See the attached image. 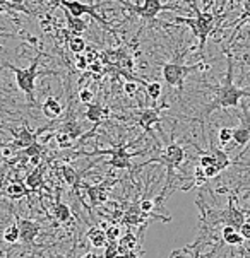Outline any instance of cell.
Listing matches in <instances>:
<instances>
[{
    "instance_id": "obj_1",
    "label": "cell",
    "mask_w": 250,
    "mask_h": 258,
    "mask_svg": "<svg viewBox=\"0 0 250 258\" xmlns=\"http://www.w3.org/2000/svg\"><path fill=\"white\" fill-rule=\"evenodd\" d=\"M226 76L223 79L221 86L214 87V98L213 101L204 108L203 113L199 116V121L204 123L206 120L209 118L211 113H214L216 110H223V108H235L240 104V99L242 98H250V91H245L242 87H236L233 82V58H231L230 51H226Z\"/></svg>"
},
{
    "instance_id": "obj_2",
    "label": "cell",
    "mask_w": 250,
    "mask_h": 258,
    "mask_svg": "<svg viewBox=\"0 0 250 258\" xmlns=\"http://www.w3.org/2000/svg\"><path fill=\"white\" fill-rule=\"evenodd\" d=\"M190 7L192 11H194L195 17L192 19V17H175V23H180V24H187L188 28L194 31V36L199 38V51L201 53H204V48H206V43H208V38L209 34L214 31V24H216V16L211 14V12L208 11H201L199 7H197L195 0H192L190 2Z\"/></svg>"
},
{
    "instance_id": "obj_3",
    "label": "cell",
    "mask_w": 250,
    "mask_h": 258,
    "mask_svg": "<svg viewBox=\"0 0 250 258\" xmlns=\"http://www.w3.org/2000/svg\"><path fill=\"white\" fill-rule=\"evenodd\" d=\"M183 53H178L175 56L173 62H165L161 65V76H163L165 82L170 87H177L178 94L183 91V81L187 79V76L194 71H208L209 65L208 63H195V65H185L182 62L183 60Z\"/></svg>"
},
{
    "instance_id": "obj_4",
    "label": "cell",
    "mask_w": 250,
    "mask_h": 258,
    "mask_svg": "<svg viewBox=\"0 0 250 258\" xmlns=\"http://www.w3.org/2000/svg\"><path fill=\"white\" fill-rule=\"evenodd\" d=\"M183 159H185V151H183V147L180 146L177 142H170L168 146L165 147L163 154L160 157H156V159H149L147 163H144L141 166H146L149 163H160V164H165L166 168V181H165V186H163V191H161V195L155 199L156 204H160L161 200L165 199L166 195V190H168L170 186H172L173 183V178H175V169L180 168V164L183 163Z\"/></svg>"
},
{
    "instance_id": "obj_5",
    "label": "cell",
    "mask_w": 250,
    "mask_h": 258,
    "mask_svg": "<svg viewBox=\"0 0 250 258\" xmlns=\"http://www.w3.org/2000/svg\"><path fill=\"white\" fill-rule=\"evenodd\" d=\"M43 56H45V53H38L33 58L31 65L26 67V69H19V67H16V65H12L9 62H6L2 67H0V71H2V69H9V71L14 74L17 87H19V89L26 94V98H28V101L31 104L36 103V99H34V82H36L38 76H43V74H38V65H39V60H41Z\"/></svg>"
},
{
    "instance_id": "obj_6",
    "label": "cell",
    "mask_w": 250,
    "mask_h": 258,
    "mask_svg": "<svg viewBox=\"0 0 250 258\" xmlns=\"http://www.w3.org/2000/svg\"><path fill=\"white\" fill-rule=\"evenodd\" d=\"M118 2H120L132 16H139L142 21H149V23L156 21L160 12L177 11L178 9L177 6H166L161 0H144L142 6H139V4H130V2H127V0H118Z\"/></svg>"
},
{
    "instance_id": "obj_7",
    "label": "cell",
    "mask_w": 250,
    "mask_h": 258,
    "mask_svg": "<svg viewBox=\"0 0 250 258\" xmlns=\"http://www.w3.org/2000/svg\"><path fill=\"white\" fill-rule=\"evenodd\" d=\"M54 2L57 4V7H62L64 11L67 12V14H71V16L81 17V16L87 14V16L94 17V21H98V23L102 24L105 29H108V31L113 33V34H117V31L112 28V26H110L108 21H105V17L98 14L96 7L89 6V4H82V2H79V0H54Z\"/></svg>"
},
{
    "instance_id": "obj_8",
    "label": "cell",
    "mask_w": 250,
    "mask_h": 258,
    "mask_svg": "<svg viewBox=\"0 0 250 258\" xmlns=\"http://www.w3.org/2000/svg\"><path fill=\"white\" fill-rule=\"evenodd\" d=\"M130 144H118L113 149H108V151H96V152H91L89 156H110L112 159L108 161V164L112 168H117V169H132V164H130V159L135 156H141L144 152H127Z\"/></svg>"
},
{
    "instance_id": "obj_9",
    "label": "cell",
    "mask_w": 250,
    "mask_h": 258,
    "mask_svg": "<svg viewBox=\"0 0 250 258\" xmlns=\"http://www.w3.org/2000/svg\"><path fill=\"white\" fill-rule=\"evenodd\" d=\"M213 222H223L225 226H233L235 229H240V227H242V224L245 222V212L235 205L233 195H230V199H228L226 211H221V214H219Z\"/></svg>"
},
{
    "instance_id": "obj_10",
    "label": "cell",
    "mask_w": 250,
    "mask_h": 258,
    "mask_svg": "<svg viewBox=\"0 0 250 258\" xmlns=\"http://www.w3.org/2000/svg\"><path fill=\"white\" fill-rule=\"evenodd\" d=\"M110 115H112L110 108L105 106V104H102V103H89V104H86L84 116H86V120H89L91 123H94V128H93V132L86 134L84 137H82V141H86L87 137H91V135L96 132V128H98V126L103 123V120H107Z\"/></svg>"
},
{
    "instance_id": "obj_11",
    "label": "cell",
    "mask_w": 250,
    "mask_h": 258,
    "mask_svg": "<svg viewBox=\"0 0 250 258\" xmlns=\"http://www.w3.org/2000/svg\"><path fill=\"white\" fill-rule=\"evenodd\" d=\"M163 108H168V104H161V106H156V108H144V110L139 113L137 125L141 126L146 134L153 135V126L160 125L161 110H163ZM153 137H155V135H153Z\"/></svg>"
},
{
    "instance_id": "obj_12",
    "label": "cell",
    "mask_w": 250,
    "mask_h": 258,
    "mask_svg": "<svg viewBox=\"0 0 250 258\" xmlns=\"http://www.w3.org/2000/svg\"><path fill=\"white\" fill-rule=\"evenodd\" d=\"M113 185H115V180H105L102 183H98V185L86 186V194L89 197L91 205H93V207H98V205L107 202L110 190L113 188Z\"/></svg>"
},
{
    "instance_id": "obj_13",
    "label": "cell",
    "mask_w": 250,
    "mask_h": 258,
    "mask_svg": "<svg viewBox=\"0 0 250 258\" xmlns=\"http://www.w3.org/2000/svg\"><path fill=\"white\" fill-rule=\"evenodd\" d=\"M243 110V116H242V125L236 126V128H233V146H247V144L250 142V115H248V108L242 106Z\"/></svg>"
},
{
    "instance_id": "obj_14",
    "label": "cell",
    "mask_w": 250,
    "mask_h": 258,
    "mask_svg": "<svg viewBox=\"0 0 250 258\" xmlns=\"http://www.w3.org/2000/svg\"><path fill=\"white\" fill-rule=\"evenodd\" d=\"M19 226V239L23 243H33L39 234V224L31 219H19L17 222Z\"/></svg>"
},
{
    "instance_id": "obj_15",
    "label": "cell",
    "mask_w": 250,
    "mask_h": 258,
    "mask_svg": "<svg viewBox=\"0 0 250 258\" xmlns=\"http://www.w3.org/2000/svg\"><path fill=\"white\" fill-rule=\"evenodd\" d=\"M38 135H39L38 132H36V134L31 132L28 125L21 126V128H16V130H14L16 141L12 142V147H16V149H26V147H29L31 144L36 142Z\"/></svg>"
},
{
    "instance_id": "obj_16",
    "label": "cell",
    "mask_w": 250,
    "mask_h": 258,
    "mask_svg": "<svg viewBox=\"0 0 250 258\" xmlns=\"http://www.w3.org/2000/svg\"><path fill=\"white\" fill-rule=\"evenodd\" d=\"M41 111L48 120H57L60 115H62V104L59 103V99L54 98V96H48L45 99V103L41 104Z\"/></svg>"
},
{
    "instance_id": "obj_17",
    "label": "cell",
    "mask_w": 250,
    "mask_h": 258,
    "mask_svg": "<svg viewBox=\"0 0 250 258\" xmlns=\"http://www.w3.org/2000/svg\"><path fill=\"white\" fill-rule=\"evenodd\" d=\"M59 130H64V132H67L71 137L74 139V141H77V139H81V135H82V126L77 123V120H76V116L72 115V110H69V116H67V120L64 121L62 126H60Z\"/></svg>"
},
{
    "instance_id": "obj_18",
    "label": "cell",
    "mask_w": 250,
    "mask_h": 258,
    "mask_svg": "<svg viewBox=\"0 0 250 258\" xmlns=\"http://www.w3.org/2000/svg\"><path fill=\"white\" fill-rule=\"evenodd\" d=\"M60 174H62L64 181L67 183V185H71L74 190L79 188V185H81V174H79L76 169L72 168V166L62 164V166H60Z\"/></svg>"
},
{
    "instance_id": "obj_19",
    "label": "cell",
    "mask_w": 250,
    "mask_h": 258,
    "mask_svg": "<svg viewBox=\"0 0 250 258\" xmlns=\"http://www.w3.org/2000/svg\"><path fill=\"white\" fill-rule=\"evenodd\" d=\"M135 248H137V238H135V234H132L130 231H127V233L118 239V251L127 256V253L135 251Z\"/></svg>"
},
{
    "instance_id": "obj_20",
    "label": "cell",
    "mask_w": 250,
    "mask_h": 258,
    "mask_svg": "<svg viewBox=\"0 0 250 258\" xmlns=\"http://www.w3.org/2000/svg\"><path fill=\"white\" fill-rule=\"evenodd\" d=\"M211 152H213L214 159H216V164H214V166H216L219 171H225V169H228L231 164H233V161L230 159V156H228L223 149H218V147L211 146Z\"/></svg>"
},
{
    "instance_id": "obj_21",
    "label": "cell",
    "mask_w": 250,
    "mask_h": 258,
    "mask_svg": "<svg viewBox=\"0 0 250 258\" xmlns=\"http://www.w3.org/2000/svg\"><path fill=\"white\" fill-rule=\"evenodd\" d=\"M6 194L11 197L12 200H19L28 194V185L23 181H12L11 185H7Z\"/></svg>"
},
{
    "instance_id": "obj_22",
    "label": "cell",
    "mask_w": 250,
    "mask_h": 258,
    "mask_svg": "<svg viewBox=\"0 0 250 258\" xmlns=\"http://www.w3.org/2000/svg\"><path fill=\"white\" fill-rule=\"evenodd\" d=\"M65 14H67V12H65ZM67 29L72 34H81V33H84L87 29V23H86V21H82L81 17L67 14Z\"/></svg>"
},
{
    "instance_id": "obj_23",
    "label": "cell",
    "mask_w": 250,
    "mask_h": 258,
    "mask_svg": "<svg viewBox=\"0 0 250 258\" xmlns=\"http://www.w3.org/2000/svg\"><path fill=\"white\" fill-rule=\"evenodd\" d=\"M87 238H89L91 244H93L94 248H105L108 244V238H107V231L105 229H93L89 231V234H87Z\"/></svg>"
},
{
    "instance_id": "obj_24",
    "label": "cell",
    "mask_w": 250,
    "mask_h": 258,
    "mask_svg": "<svg viewBox=\"0 0 250 258\" xmlns=\"http://www.w3.org/2000/svg\"><path fill=\"white\" fill-rule=\"evenodd\" d=\"M52 214H54V217L59 222L71 221V216H72V212H71V209H69V205L67 204H62V202H57L54 205V209H52Z\"/></svg>"
},
{
    "instance_id": "obj_25",
    "label": "cell",
    "mask_w": 250,
    "mask_h": 258,
    "mask_svg": "<svg viewBox=\"0 0 250 258\" xmlns=\"http://www.w3.org/2000/svg\"><path fill=\"white\" fill-rule=\"evenodd\" d=\"M223 239H225L226 244H233V246L243 241L240 231L235 229L233 226H225V227H223Z\"/></svg>"
},
{
    "instance_id": "obj_26",
    "label": "cell",
    "mask_w": 250,
    "mask_h": 258,
    "mask_svg": "<svg viewBox=\"0 0 250 258\" xmlns=\"http://www.w3.org/2000/svg\"><path fill=\"white\" fill-rule=\"evenodd\" d=\"M26 185H28L29 190H38V188H41L45 185V181H43V171L41 168H36L33 173H29L28 176H26Z\"/></svg>"
},
{
    "instance_id": "obj_27",
    "label": "cell",
    "mask_w": 250,
    "mask_h": 258,
    "mask_svg": "<svg viewBox=\"0 0 250 258\" xmlns=\"http://www.w3.org/2000/svg\"><path fill=\"white\" fill-rule=\"evenodd\" d=\"M67 46H69V50H71L74 55L82 53V51L87 48L84 38H82L81 34H72V36L67 39Z\"/></svg>"
},
{
    "instance_id": "obj_28",
    "label": "cell",
    "mask_w": 250,
    "mask_h": 258,
    "mask_svg": "<svg viewBox=\"0 0 250 258\" xmlns=\"http://www.w3.org/2000/svg\"><path fill=\"white\" fill-rule=\"evenodd\" d=\"M4 241L6 243H16L19 241V226L17 224H11L4 229V234H2Z\"/></svg>"
},
{
    "instance_id": "obj_29",
    "label": "cell",
    "mask_w": 250,
    "mask_h": 258,
    "mask_svg": "<svg viewBox=\"0 0 250 258\" xmlns=\"http://www.w3.org/2000/svg\"><path fill=\"white\" fill-rule=\"evenodd\" d=\"M146 93H147V98H151L153 101H158L161 93H163V86H161L160 82H147Z\"/></svg>"
},
{
    "instance_id": "obj_30",
    "label": "cell",
    "mask_w": 250,
    "mask_h": 258,
    "mask_svg": "<svg viewBox=\"0 0 250 258\" xmlns=\"http://www.w3.org/2000/svg\"><path fill=\"white\" fill-rule=\"evenodd\" d=\"M55 141H57V144H59L60 149H67V147L72 146L74 139L67 132H64V130H59V132L55 134Z\"/></svg>"
},
{
    "instance_id": "obj_31",
    "label": "cell",
    "mask_w": 250,
    "mask_h": 258,
    "mask_svg": "<svg viewBox=\"0 0 250 258\" xmlns=\"http://www.w3.org/2000/svg\"><path fill=\"white\" fill-rule=\"evenodd\" d=\"M233 141V128H228V126H223V128L218 130V142L221 146H226Z\"/></svg>"
},
{
    "instance_id": "obj_32",
    "label": "cell",
    "mask_w": 250,
    "mask_h": 258,
    "mask_svg": "<svg viewBox=\"0 0 250 258\" xmlns=\"http://www.w3.org/2000/svg\"><path fill=\"white\" fill-rule=\"evenodd\" d=\"M43 152H45V147L41 146V144L34 142L31 144L29 147L24 149V156L26 157H34V156H43Z\"/></svg>"
},
{
    "instance_id": "obj_33",
    "label": "cell",
    "mask_w": 250,
    "mask_h": 258,
    "mask_svg": "<svg viewBox=\"0 0 250 258\" xmlns=\"http://www.w3.org/2000/svg\"><path fill=\"white\" fill-rule=\"evenodd\" d=\"M139 84H141V82H137V81H127L124 84V93L129 96V98H135L139 93Z\"/></svg>"
},
{
    "instance_id": "obj_34",
    "label": "cell",
    "mask_w": 250,
    "mask_h": 258,
    "mask_svg": "<svg viewBox=\"0 0 250 258\" xmlns=\"http://www.w3.org/2000/svg\"><path fill=\"white\" fill-rule=\"evenodd\" d=\"M103 229L107 231L108 241H118V239H120V227H118V226H107V224H103Z\"/></svg>"
},
{
    "instance_id": "obj_35",
    "label": "cell",
    "mask_w": 250,
    "mask_h": 258,
    "mask_svg": "<svg viewBox=\"0 0 250 258\" xmlns=\"http://www.w3.org/2000/svg\"><path fill=\"white\" fill-rule=\"evenodd\" d=\"M194 183L197 186L206 185V183H208V176H206L203 166H197V168L194 169Z\"/></svg>"
},
{
    "instance_id": "obj_36",
    "label": "cell",
    "mask_w": 250,
    "mask_h": 258,
    "mask_svg": "<svg viewBox=\"0 0 250 258\" xmlns=\"http://www.w3.org/2000/svg\"><path fill=\"white\" fill-rule=\"evenodd\" d=\"M76 67L81 72H86L87 69H89V60H87L84 51H82V53H76Z\"/></svg>"
},
{
    "instance_id": "obj_37",
    "label": "cell",
    "mask_w": 250,
    "mask_h": 258,
    "mask_svg": "<svg viewBox=\"0 0 250 258\" xmlns=\"http://www.w3.org/2000/svg\"><path fill=\"white\" fill-rule=\"evenodd\" d=\"M79 101H81L82 104H89L94 101V93L91 89H87V87H84V89L79 91Z\"/></svg>"
},
{
    "instance_id": "obj_38",
    "label": "cell",
    "mask_w": 250,
    "mask_h": 258,
    "mask_svg": "<svg viewBox=\"0 0 250 258\" xmlns=\"http://www.w3.org/2000/svg\"><path fill=\"white\" fill-rule=\"evenodd\" d=\"M118 241H108L105 246V258H115L118 255Z\"/></svg>"
},
{
    "instance_id": "obj_39",
    "label": "cell",
    "mask_w": 250,
    "mask_h": 258,
    "mask_svg": "<svg viewBox=\"0 0 250 258\" xmlns=\"http://www.w3.org/2000/svg\"><path fill=\"white\" fill-rule=\"evenodd\" d=\"M216 164V159H214L213 152H209V154H201L199 157V166H203V168H208V166H214Z\"/></svg>"
},
{
    "instance_id": "obj_40",
    "label": "cell",
    "mask_w": 250,
    "mask_h": 258,
    "mask_svg": "<svg viewBox=\"0 0 250 258\" xmlns=\"http://www.w3.org/2000/svg\"><path fill=\"white\" fill-rule=\"evenodd\" d=\"M139 207H141L142 212L151 214L153 209L156 207V202H155V199H142L141 202H139Z\"/></svg>"
},
{
    "instance_id": "obj_41",
    "label": "cell",
    "mask_w": 250,
    "mask_h": 258,
    "mask_svg": "<svg viewBox=\"0 0 250 258\" xmlns=\"http://www.w3.org/2000/svg\"><path fill=\"white\" fill-rule=\"evenodd\" d=\"M240 234H242V238L243 239H247V241H250V222L248 221H245L242 227H240Z\"/></svg>"
},
{
    "instance_id": "obj_42",
    "label": "cell",
    "mask_w": 250,
    "mask_h": 258,
    "mask_svg": "<svg viewBox=\"0 0 250 258\" xmlns=\"http://www.w3.org/2000/svg\"><path fill=\"white\" fill-rule=\"evenodd\" d=\"M204 173H206V176H208V180H211V178H216L221 171H219L216 166H208V168H204Z\"/></svg>"
},
{
    "instance_id": "obj_43",
    "label": "cell",
    "mask_w": 250,
    "mask_h": 258,
    "mask_svg": "<svg viewBox=\"0 0 250 258\" xmlns=\"http://www.w3.org/2000/svg\"><path fill=\"white\" fill-rule=\"evenodd\" d=\"M39 161H41V156H34V157H29V163L33 166H39Z\"/></svg>"
},
{
    "instance_id": "obj_44",
    "label": "cell",
    "mask_w": 250,
    "mask_h": 258,
    "mask_svg": "<svg viewBox=\"0 0 250 258\" xmlns=\"http://www.w3.org/2000/svg\"><path fill=\"white\" fill-rule=\"evenodd\" d=\"M243 11L250 12V0H243Z\"/></svg>"
},
{
    "instance_id": "obj_45",
    "label": "cell",
    "mask_w": 250,
    "mask_h": 258,
    "mask_svg": "<svg viewBox=\"0 0 250 258\" xmlns=\"http://www.w3.org/2000/svg\"><path fill=\"white\" fill-rule=\"evenodd\" d=\"M201 2H203V6H204L206 9H208V7L214 2V0H201Z\"/></svg>"
},
{
    "instance_id": "obj_46",
    "label": "cell",
    "mask_w": 250,
    "mask_h": 258,
    "mask_svg": "<svg viewBox=\"0 0 250 258\" xmlns=\"http://www.w3.org/2000/svg\"><path fill=\"white\" fill-rule=\"evenodd\" d=\"M84 258H98V256H96V253H87Z\"/></svg>"
},
{
    "instance_id": "obj_47",
    "label": "cell",
    "mask_w": 250,
    "mask_h": 258,
    "mask_svg": "<svg viewBox=\"0 0 250 258\" xmlns=\"http://www.w3.org/2000/svg\"><path fill=\"white\" fill-rule=\"evenodd\" d=\"M115 258H127V256H125V255H122V253H118V255H117Z\"/></svg>"
},
{
    "instance_id": "obj_48",
    "label": "cell",
    "mask_w": 250,
    "mask_h": 258,
    "mask_svg": "<svg viewBox=\"0 0 250 258\" xmlns=\"http://www.w3.org/2000/svg\"><path fill=\"white\" fill-rule=\"evenodd\" d=\"M0 36H11V34H7V33H0Z\"/></svg>"
},
{
    "instance_id": "obj_49",
    "label": "cell",
    "mask_w": 250,
    "mask_h": 258,
    "mask_svg": "<svg viewBox=\"0 0 250 258\" xmlns=\"http://www.w3.org/2000/svg\"><path fill=\"white\" fill-rule=\"evenodd\" d=\"M135 4H137V0H135Z\"/></svg>"
},
{
    "instance_id": "obj_50",
    "label": "cell",
    "mask_w": 250,
    "mask_h": 258,
    "mask_svg": "<svg viewBox=\"0 0 250 258\" xmlns=\"http://www.w3.org/2000/svg\"><path fill=\"white\" fill-rule=\"evenodd\" d=\"M248 222H250V219H248Z\"/></svg>"
},
{
    "instance_id": "obj_51",
    "label": "cell",
    "mask_w": 250,
    "mask_h": 258,
    "mask_svg": "<svg viewBox=\"0 0 250 258\" xmlns=\"http://www.w3.org/2000/svg\"><path fill=\"white\" fill-rule=\"evenodd\" d=\"M0 126H2V125H0Z\"/></svg>"
}]
</instances>
